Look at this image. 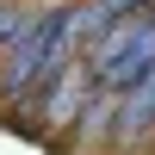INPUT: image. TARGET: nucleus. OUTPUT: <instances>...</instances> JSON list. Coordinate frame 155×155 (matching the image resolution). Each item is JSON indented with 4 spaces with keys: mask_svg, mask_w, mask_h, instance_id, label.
Wrapping results in <instances>:
<instances>
[{
    "mask_svg": "<svg viewBox=\"0 0 155 155\" xmlns=\"http://www.w3.org/2000/svg\"><path fill=\"white\" fill-rule=\"evenodd\" d=\"M87 62H93V81L99 87H118V93L137 87L143 68L155 62V12H124V19H112L106 31L93 37Z\"/></svg>",
    "mask_w": 155,
    "mask_h": 155,
    "instance_id": "nucleus-1",
    "label": "nucleus"
},
{
    "mask_svg": "<svg viewBox=\"0 0 155 155\" xmlns=\"http://www.w3.org/2000/svg\"><path fill=\"white\" fill-rule=\"evenodd\" d=\"M87 87H99L87 56H74L68 68H56L44 87H37V124H50V130H68V124H81L74 112H81V93H87Z\"/></svg>",
    "mask_w": 155,
    "mask_h": 155,
    "instance_id": "nucleus-2",
    "label": "nucleus"
},
{
    "mask_svg": "<svg viewBox=\"0 0 155 155\" xmlns=\"http://www.w3.org/2000/svg\"><path fill=\"white\" fill-rule=\"evenodd\" d=\"M19 25H25V12H19V6H0V50L19 37Z\"/></svg>",
    "mask_w": 155,
    "mask_h": 155,
    "instance_id": "nucleus-3",
    "label": "nucleus"
}]
</instances>
